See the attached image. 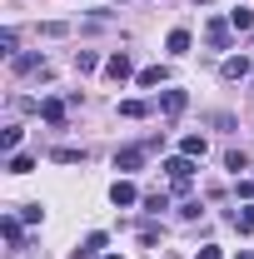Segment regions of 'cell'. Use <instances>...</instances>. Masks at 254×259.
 <instances>
[{
  "mask_svg": "<svg viewBox=\"0 0 254 259\" xmlns=\"http://www.w3.org/2000/svg\"><path fill=\"white\" fill-rule=\"evenodd\" d=\"M120 115H125V120H145L150 105H145V100H120Z\"/></svg>",
  "mask_w": 254,
  "mask_h": 259,
  "instance_id": "ac0fdd59",
  "label": "cell"
},
{
  "mask_svg": "<svg viewBox=\"0 0 254 259\" xmlns=\"http://www.w3.org/2000/svg\"><path fill=\"white\" fill-rule=\"evenodd\" d=\"M229 30H234L229 20H209V25H204V45H209V50H229Z\"/></svg>",
  "mask_w": 254,
  "mask_h": 259,
  "instance_id": "8992f818",
  "label": "cell"
},
{
  "mask_svg": "<svg viewBox=\"0 0 254 259\" xmlns=\"http://www.w3.org/2000/svg\"><path fill=\"white\" fill-rule=\"evenodd\" d=\"M5 169H10V175H30V169H35V155H20V150H15V155L5 160Z\"/></svg>",
  "mask_w": 254,
  "mask_h": 259,
  "instance_id": "2e32d148",
  "label": "cell"
},
{
  "mask_svg": "<svg viewBox=\"0 0 254 259\" xmlns=\"http://www.w3.org/2000/svg\"><path fill=\"white\" fill-rule=\"evenodd\" d=\"M135 80H140V85L150 90V85H164V80H170V70H164V65H150V70H140Z\"/></svg>",
  "mask_w": 254,
  "mask_h": 259,
  "instance_id": "9a60e30c",
  "label": "cell"
},
{
  "mask_svg": "<svg viewBox=\"0 0 254 259\" xmlns=\"http://www.w3.org/2000/svg\"><path fill=\"white\" fill-rule=\"evenodd\" d=\"M229 25H234V30H254V10H244V5L229 10Z\"/></svg>",
  "mask_w": 254,
  "mask_h": 259,
  "instance_id": "44dd1931",
  "label": "cell"
},
{
  "mask_svg": "<svg viewBox=\"0 0 254 259\" xmlns=\"http://www.w3.org/2000/svg\"><path fill=\"white\" fill-rule=\"evenodd\" d=\"M40 220H45L40 204H20V225H40Z\"/></svg>",
  "mask_w": 254,
  "mask_h": 259,
  "instance_id": "d4e9b609",
  "label": "cell"
},
{
  "mask_svg": "<svg viewBox=\"0 0 254 259\" xmlns=\"http://www.w3.org/2000/svg\"><path fill=\"white\" fill-rule=\"evenodd\" d=\"M0 150H5V155H15V150H20V130H15V125L0 130Z\"/></svg>",
  "mask_w": 254,
  "mask_h": 259,
  "instance_id": "ffe728a7",
  "label": "cell"
},
{
  "mask_svg": "<svg viewBox=\"0 0 254 259\" xmlns=\"http://www.w3.org/2000/svg\"><path fill=\"white\" fill-rule=\"evenodd\" d=\"M0 234H5L10 249H20V214H5V220H0Z\"/></svg>",
  "mask_w": 254,
  "mask_h": 259,
  "instance_id": "7c38bea8",
  "label": "cell"
},
{
  "mask_svg": "<svg viewBox=\"0 0 254 259\" xmlns=\"http://www.w3.org/2000/svg\"><path fill=\"white\" fill-rule=\"evenodd\" d=\"M110 5H125V0H110Z\"/></svg>",
  "mask_w": 254,
  "mask_h": 259,
  "instance_id": "4dcf8cb0",
  "label": "cell"
},
{
  "mask_svg": "<svg viewBox=\"0 0 254 259\" xmlns=\"http://www.w3.org/2000/svg\"><path fill=\"white\" fill-rule=\"evenodd\" d=\"M194 259H224V249H220V244H204V249H199Z\"/></svg>",
  "mask_w": 254,
  "mask_h": 259,
  "instance_id": "83f0119b",
  "label": "cell"
},
{
  "mask_svg": "<svg viewBox=\"0 0 254 259\" xmlns=\"http://www.w3.org/2000/svg\"><path fill=\"white\" fill-rule=\"evenodd\" d=\"M15 45H20V35H15V30H0V55L15 60Z\"/></svg>",
  "mask_w": 254,
  "mask_h": 259,
  "instance_id": "603a6c76",
  "label": "cell"
},
{
  "mask_svg": "<svg viewBox=\"0 0 254 259\" xmlns=\"http://www.w3.org/2000/svg\"><path fill=\"white\" fill-rule=\"evenodd\" d=\"M40 120L60 130L65 120H70V100H55V95H50V100H40Z\"/></svg>",
  "mask_w": 254,
  "mask_h": 259,
  "instance_id": "5b68a950",
  "label": "cell"
},
{
  "mask_svg": "<svg viewBox=\"0 0 254 259\" xmlns=\"http://www.w3.org/2000/svg\"><path fill=\"white\" fill-rule=\"evenodd\" d=\"M110 204H115V209H130V204H140V190H135V180H130V175H120V180L110 185Z\"/></svg>",
  "mask_w": 254,
  "mask_h": 259,
  "instance_id": "3957f363",
  "label": "cell"
},
{
  "mask_svg": "<svg viewBox=\"0 0 254 259\" xmlns=\"http://www.w3.org/2000/svg\"><path fill=\"white\" fill-rule=\"evenodd\" d=\"M204 150H209L204 135H185V140H180V155H190V160H204Z\"/></svg>",
  "mask_w": 254,
  "mask_h": 259,
  "instance_id": "5bb4252c",
  "label": "cell"
},
{
  "mask_svg": "<svg viewBox=\"0 0 254 259\" xmlns=\"http://www.w3.org/2000/svg\"><path fill=\"white\" fill-rule=\"evenodd\" d=\"M75 70H80V75L100 70V55H95V50H75Z\"/></svg>",
  "mask_w": 254,
  "mask_h": 259,
  "instance_id": "d6986e66",
  "label": "cell"
},
{
  "mask_svg": "<svg viewBox=\"0 0 254 259\" xmlns=\"http://www.w3.org/2000/svg\"><path fill=\"white\" fill-rule=\"evenodd\" d=\"M224 169L244 175V169H249V155H244V150H229V155H224Z\"/></svg>",
  "mask_w": 254,
  "mask_h": 259,
  "instance_id": "7402d4cb",
  "label": "cell"
},
{
  "mask_svg": "<svg viewBox=\"0 0 254 259\" xmlns=\"http://www.w3.org/2000/svg\"><path fill=\"white\" fill-rule=\"evenodd\" d=\"M229 225L239 229V234H254V199H249V204H239V209L229 214Z\"/></svg>",
  "mask_w": 254,
  "mask_h": 259,
  "instance_id": "9c48e42d",
  "label": "cell"
},
{
  "mask_svg": "<svg viewBox=\"0 0 254 259\" xmlns=\"http://www.w3.org/2000/svg\"><path fill=\"white\" fill-rule=\"evenodd\" d=\"M140 204H145V209H150V214H159V209H170V194H145V199H140Z\"/></svg>",
  "mask_w": 254,
  "mask_h": 259,
  "instance_id": "cb8c5ba5",
  "label": "cell"
},
{
  "mask_svg": "<svg viewBox=\"0 0 254 259\" xmlns=\"http://www.w3.org/2000/svg\"><path fill=\"white\" fill-rule=\"evenodd\" d=\"M239 259H254V254H249V249H239Z\"/></svg>",
  "mask_w": 254,
  "mask_h": 259,
  "instance_id": "f1b7e54d",
  "label": "cell"
},
{
  "mask_svg": "<svg viewBox=\"0 0 254 259\" xmlns=\"http://www.w3.org/2000/svg\"><path fill=\"white\" fill-rule=\"evenodd\" d=\"M45 70V55H15V75H35Z\"/></svg>",
  "mask_w": 254,
  "mask_h": 259,
  "instance_id": "e0dca14e",
  "label": "cell"
},
{
  "mask_svg": "<svg viewBox=\"0 0 254 259\" xmlns=\"http://www.w3.org/2000/svg\"><path fill=\"white\" fill-rule=\"evenodd\" d=\"M185 110H190V90H164V95H159V115H164V120H180Z\"/></svg>",
  "mask_w": 254,
  "mask_h": 259,
  "instance_id": "277c9868",
  "label": "cell"
},
{
  "mask_svg": "<svg viewBox=\"0 0 254 259\" xmlns=\"http://www.w3.org/2000/svg\"><path fill=\"white\" fill-rule=\"evenodd\" d=\"M220 75L224 80H244V75H249V60H244V55H229V60L220 65Z\"/></svg>",
  "mask_w": 254,
  "mask_h": 259,
  "instance_id": "30bf717a",
  "label": "cell"
},
{
  "mask_svg": "<svg viewBox=\"0 0 254 259\" xmlns=\"http://www.w3.org/2000/svg\"><path fill=\"white\" fill-rule=\"evenodd\" d=\"M50 160H55V164H80V160H85V150H80V145H55Z\"/></svg>",
  "mask_w": 254,
  "mask_h": 259,
  "instance_id": "8fae6325",
  "label": "cell"
},
{
  "mask_svg": "<svg viewBox=\"0 0 254 259\" xmlns=\"http://www.w3.org/2000/svg\"><path fill=\"white\" fill-rule=\"evenodd\" d=\"M105 259H125V254H105Z\"/></svg>",
  "mask_w": 254,
  "mask_h": 259,
  "instance_id": "f546056e",
  "label": "cell"
},
{
  "mask_svg": "<svg viewBox=\"0 0 254 259\" xmlns=\"http://www.w3.org/2000/svg\"><path fill=\"white\" fill-rule=\"evenodd\" d=\"M145 160H150V145H125V150H115V169H120V175H135Z\"/></svg>",
  "mask_w": 254,
  "mask_h": 259,
  "instance_id": "7a4b0ae2",
  "label": "cell"
},
{
  "mask_svg": "<svg viewBox=\"0 0 254 259\" xmlns=\"http://www.w3.org/2000/svg\"><path fill=\"white\" fill-rule=\"evenodd\" d=\"M190 30H170V40H164V50H170V55H190Z\"/></svg>",
  "mask_w": 254,
  "mask_h": 259,
  "instance_id": "4fadbf2b",
  "label": "cell"
},
{
  "mask_svg": "<svg viewBox=\"0 0 254 259\" xmlns=\"http://www.w3.org/2000/svg\"><path fill=\"white\" fill-rule=\"evenodd\" d=\"M164 175H170V185H175V190H190L194 160H190V155H175V160H164Z\"/></svg>",
  "mask_w": 254,
  "mask_h": 259,
  "instance_id": "6da1fadb",
  "label": "cell"
},
{
  "mask_svg": "<svg viewBox=\"0 0 254 259\" xmlns=\"http://www.w3.org/2000/svg\"><path fill=\"white\" fill-rule=\"evenodd\" d=\"M105 75H110V80H130V75H135V65H130L125 50H115V55L105 60Z\"/></svg>",
  "mask_w": 254,
  "mask_h": 259,
  "instance_id": "ba28073f",
  "label": "cell"
},
{
  "mask_svg": "<svg viewBox=\"0 0 254 259\" xmlns=\"http://www.w3.org/2000/svg\"><path fill=\"white\" fill-rule=\"evenodd\" d=\"M234 194H239V199L249 204V199H254V180H239V185H234Z\"/></svg>",
  "mask_w": 254,
  "mask_h": 259,
  "instance_id": "4316f807",
  "label": "cell"
},
{
  "mask_svg": "<svg viewBox=\"0 0 254 259\" xmlns=\"http://www.w3.org/2000/svg\"><path fill=\"white\" fill-rule=\"evenodd\" d=\"M40 35H50V40H60V35H70V25H60V20H50V25H45Z\"/></svg>",
  "mask_w": 254,
  "mask_h": 259,
  "instance_id": "484cf974",
  "label": "cell"
},
{
  "mask_svg": "<svg viewBox=\"0 0 254 259\" xmlns=\"http://www.w3.org/2000/svg\"><path fill=\"white\" fill-rule=\"evenodd\" d=\"M105 244H110V234L95 229V234H85V244L75 249V259H105Z\"/></svg>",
  "mask_w": 254,
  "mask_h": 259,
  "instance_id": "52a82bcc",
  "label": "cell"
}]
</instances>
